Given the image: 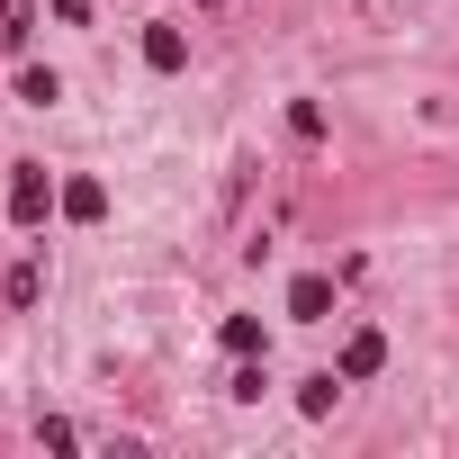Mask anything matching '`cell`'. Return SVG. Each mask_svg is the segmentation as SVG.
I'll list each match as a JSON object with an SVG mask.
<instances>
[{
  "label": "cell",
  "mask_w": 459,
  "mask_h": 459,
  "mask_svg": "<svg viewBox=\"0 0 459 459\" xmlns=\"http://www.w3.org/2000/svg\"><path fill=\"white\" fill-rule=\"evenodd\" d=\"M55 207H64V189L46 180V162H10V225H28V235H37Z\"/></svg>",
  "instance_id": "cell-1"
},
{
  "label": "cell",
  "mask_w": 459,
  "mask_h": 459,
  "mask_svg": "<svg viewBox=\"0 0 459 459\" xmlns=\"http://www.w3.org/2000/svg\"><path fill=\"white\" fill-rule=\"evenodd\" d=\"M289 316H298V325H325V316H333V280H325V271H298V280H289Z\"/></svg>",
  "instance_id": "cell-2"
},
{
  "label": "cell",
  "mask_w": 459,
  "mask_h": 459,
  "mask_svg": "<svg viewBox=\"0 0 459 459\" xmlns=\"http://www.w3.org/2000/svg\"><path fill=\"white\" fill-rule=\"evenodd\" d=\"M0 298H10V307L28 316V307L46 298V253H19V262H10V280H0Z\"/></svg>",
  "instance_id": "cell-3"
},
{
  "label": "cell",
  "mask_w": 459,
  "mask_h": 459,
  "mask_svg": "<svg viewBox=\"0 0 459 459\" xmlns=\"http://www.w3.org/2000/svg\"><path fill=\"white\" fill-rule=\"evenodd\" d=\"M144 64H153V73H180V64H189V37H180L171 19H153V28H144Z\"/></svg>",
  "instance_id": "cell-4"
},
{
  "label": "cell",
  "mask_w": 459,
  "mask_h": 459,
  "mask_svg": "<svg viewBox=\"0 0 459 459\" xmlns=\"http://www.w3.org/2000/svg\"><path fill=\"white\" fill-rule=\"evenodd\" d=\"M64 216H73V225H100V216H108V180H91V171L64 180Z\"/></svg>",
  "instance_id": "cell-5"
},
{
  "label": "cell",
  "mask_w": 459,
  "mask_h": 459,
  "mask_svg": "<svg viewBox=\"0 0 459 459\" xmlns=\"http://www.w3.org/2000/svg\"><path fill=\"white\" fill-rule=\"evenodd\" d=\"M378 369H387V333H369V325H360V333L342 342V378H378Z\"/></svg>",
  "instance_id": "cell-6"
},
{
  "label": "cell",
  "mask_w": 459,
  "mask_h": 459,
  "mask_svg": "<svg viewBox=\"0 0 459 459\" xmlns=\"http://www.w3.org/2000/svg\"><path fill=\"white\" fill-rule=\"evenodd\" d=\"M351 378L342 369H316V378H298V414H333V396H342Z\"/></svg>",
  "instance_id": "cell-7"
},
{
  "label": "cell",
  "mask_w": 459,
  "mask_h": 459,
  "mask_svg": "<svg viewBox=\"0 0 459 459\" xmlns=\"http://www.w3.org/2000/svg\"><path fill=\"white\" fill-rule=\"evenodd\" d=\"M28 37H37V0H0V46L19 55Z\"/></svg>",
  "instance_id": "cell-8"
},
{
  "label": "cell",
  "mask_w": 459,
  "mask_h": 459,
  "mask_svg": "<svg viewBox=\"0 0 459 459\" xmlns=\"http://www.w3.org/2000/svg\"><path fill=\"white\" fill-rule=\"evenodd\" d=\"M216 342L235 351V360H253V351H262V316H225V325H216Z\"/></svg>",
  "instance_id": "cell-9"
},
{
  "label": "cell",
  "mask_w": 459,
  "mask_h": 459,
  "mask_svg": "<svg viewBox=\"0 0 459 459\" xmlns=\"http://www.w3.org/2000/svg\"><path fill=\"white\" fill-rule=\"evenodd\" d=\"M19 100H28V108H55V100H64V82H55L46 64H28V73H19Z\"/></svg>",
  "instance_id": "cell-10"
},
{
  "label": "cell",
  "mask_w": 459,
  "mask_h": 459,
  "mask_svg": "<svg viewBox=\"0 0 459 459\" xmlns=\"http://www.w3.org/2000/svg\"><path fill=\"white\" fill-rule=\"evenodd\" d=\"M262 387H271V378H262V351H253L235 378H225V396H235V405H262Z\"/></svg>",
  "instance_id": "cell-11"
},
{
  "label": "cell",
  "mask_w": 459,
  "mask_h": 459,
  "mask_svg": "<svg viewBox=\"0 0 459 459\" xmlns=\"http://www.w3.org/2000/svg\"><path fill=\"white\" fill-rule=\"evenodd\" d=\"M289 135H298V144H325V108H316V100H289Z\"/></svg>",
  "instance_id": "cell-12"
},
{
  "label": "cell",
  "mask_w": 459,
  "mask_h": 459,
  "mask_svg": "<svg viewBox=\"0 0 459 459\" xmlns=\"http://www.w3.org/2000/svg\"><path fill=\"white\" fill-rule=\"evenodd\" d=\"M37 441H46V450H82V432H73L64 414H37Z\"/></svg>",
  "instance_id": "cell-13"
},
{
  "label": "cell",
  "mask_w": 459,
  "mask_h": 459,
  "mask_svg": "<svg viewBox=\"0 0 459 459\" xmlns=\"http://www.w3.org/2000/svg\"><path fill=\"white\" fill-rule=\"evenodd\" d=\"M207 10H216V0H207Z\"/></svg>",
  "instance_id": "cell-14"
}]
</instances>
